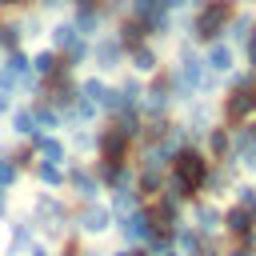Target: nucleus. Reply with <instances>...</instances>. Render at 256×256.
I'll return each instance as SVG.
<instances>
[{"mask_svg":"<svg viewBox=\"0 0 256 256\" xmlns=\"http://www.w3.org/2000/svg\"><path fill=\"white\" fill-rule=\"evenodd\" d=\"M128 148H132V136H128L120 124H108V128L96 136V152H100V160H108V164H128Z\"/></svg>","mask_w":256,"mask_h":256,"instance_id":"obj_3","label":"nucleus"},{"mask_svg":"<svg viewBox=\"0 0 256 256\" xmlns=\"http://www.w3.org/2000/svg\"><path fill=\"white\" fill-rule=\"evenodd\" d=\"M208 172H212V168H208V156H204L200 148H188V144H184V148L172 156V164H168V180H164L168 188H164V192L176 196V200H188V196H196V192L208 184Z\"/></svg>","mask_w":256,"mask_h":256,"instance_id":"obj_1","label":"nucleus"},{"mask_svg":"<svg viewBox=\"0 0 256 256\" xmlns=\"http://www.w3.org/2000/svg\"><path fill=\"white\" fill-rule=\"evenodd\" d=\"M80 40H84V36L76 32V24H72V20L52 24V48H56V52H68V48H72V44H80Z\"/></svg>","mask_w":256,"mask_h":256,"instance_id":"obj_16","label":"nucleus"},{"mask_svg":"<svg viewBox=\"0 0 256 256\" xmlns=\"http://www.w3.org/2000/svg\"><path fill=\"white\" fill-rule=\"evenodd\" d=\"M96 180L108 184V188H120V184H128V164H108V160H100Z\"/></svg>","mask_w":256,"mask_h":256,"instance_id":"obj_21","label":"nucleus"},{"mask_svg":"<svg viewBox=\"0 0 256 256\" xmlns=\"http://www.w3.org/2000/svg\"><path fill=\"white\" fill-rule=\"evenodd\" d=\"M64 256H76V252H64Z\"/></svg>","mask_w":256,"mask_h":256,"instance_id":"obj_42","label":"nucleus"},{"mask_svg":"<svg viewBox=\"0 0 256 256\" xmlns=\"http://www.w3.org/2000/svg\"><path fill=\"white\" fill-rule=\"evenodd\" d=\"M220 220H224V212H216V208H212V204H204V200H200V204H196V212H192V228H196L204 240H212V236L220 232Z\"/></svg>","mask_w":256,"mask_h":256,"instance_id":"obj_11","label":"nucleus"},{"mask_svg":"<svg viewBox=\"0 0 256 256\" xmlns=\"http://www.w3.org/2000/svg\"><path fill=\"white\" fill-rule=\"evenodd\" d=\"M0 68H4V64H0Z\"/></svg>","mask_w":256,"mask_h":256,"instance_id":"obj_43","label":"nucleus"},{"mask_svg":"<svg viewBox=\"0 0 256 256\" xmlns=\"http://www.w3.org/2000/svg\"><path fill=\"white\" fill-rule=\"evenodd\" d=\"M68 184L76 188V196H80L84 204L100 196V180H96V176H92L88 168H72V172H68Z\"/></svg>","mask_w":256,"mask_h":256,"instance_id":"obj_14","label":"nucleus"},{"mask_svg":"<svg viewBox=\"0 0 256 256\" xmlns=\"http://www.w3.org/2000/svg\"><path fill=\"white\" fill-rule=\"evenodd\" d=\"M208 152H212V160H228V152H232L228 128H208Z\"/></svg>","mask_w":256,"mask_h":256,"instance_id":"obj_23","label":"nucleus"},{"mask_svg":"<svg viewBox=\"0 0 256 256\" xmlns=\"http://www.w3.org/2000/svg\"><path fill=\"white\" fill-rule=\"evenodd\" d=\"M28 256H52V252H44V248H32V252H28Z\"/></svg>","mask_w":256,"mask_h":256,"instance_id":"obj_40","label":"nucleus"},{"mask_svg":"<svg viewBox=\"0 0 256 256\" xmlns=\"http://www.w3.org/2000/svg\"><path fill=\"white\" fill-rule=\"evenodd\" d=\"M128 60H132V68H136L140 76H152V72H156V52H152L148 44H136V48H128Z\"/></svg>","mask_w":256,"mask_h":256,"instance_id":"obj_20","label":"nucleus"},{"mask_svg":"<svg viewBox=\"0 0 256 256\" xmlns=\"http://www.w3.org/2000/svg\"><path fill=\"white\" fill-rule=\"evenodd\" d=\"M156 256H180V252H176V248H160Z\"/></svg>","mask_w":256,"mask_h":256,"instance_id":"obj_38","label":"nucleus"},{"mask_svg":"<svg viewBox=\"0 0 256 256\" xmlns=\"http://www.w3.org/2000/svg\"><path fill=\"white\" fill-rule=\"evenodd\" d=\"M116 36H120V44H124V48H136V44H144V36H148V24L132 16V20H124V24H120V32H116Z\"/></svg>","mask_w":256,"mask_h":256,"instance_id":"obj_19","label":"nucleus"},{"mask_svg":"<svg viewBox=\"0 0 256 256\" xmlns=\"http://www.w3.org/2000/svg\"><path fill=\"white\" fill-rule=\"evenodd\" d=\"M112 256H136V248H120V252H112Z\"/></svg>","mask_w":256,"mask_h":256,"instance_id":"obj_36","label":"nucleus"},{"mask_svg":"<svg viewBox=\"0 0 256 256\" xmlns=\"http://www.w3.org/2000/svg\"><path fill=\"white\" fill-rule=\"evenodd\" d=\"M8 132L12 136H24V140H32L40 128H36V116H32V108H12V116H8Z\"/></svg>","mask_w":256,"mask_h":256,"instance_id":"obj_15","label":"nucleus"},{"mask_svg":"<svg viewBox=\"0 0 256 256\" xmlns=\"http://www.w3.org/2000/svg\"><path fill=\"white\" fill-rule=\"evenodd\" d=\"M28 0H0V8H24Z\"/></svg>","mask_w":256,"mask_h":256,"instance_id":"obj_34","label":"nucleus"},{"mask_svg":"<svg viewBox=\"0 0 256 256\" xmlns=\"http://www.w3.org/2000/svg\"><path fill=\"white\" fill-rule=\"evenodd\" d=\"M28 252H32V228L16 224L12 236H8V256H28Z\"/></svg>","mask_w":256,"mask_h":256,"instance_id":"obj_24","label":"nucleus"},{"mask_svg":"<svg viewBox=\"0 0 256 256\" xmlns=\"http://www.w3.org/2000/svg\"><path fill=\"white\" fill-rule=\"evenodd\" d=\"M100 16H104V8H76L72 24H76V32L88 40V36H96V28H100Z\"/></svg>","mask_w":256,"mask_h":256,"instance_id":"obj_17","label":"nucleus"},{"mask_svg":"<svg viewBox=\"0 0 256 256\" xmlns=\"http://www.w3.org/2000/svg\"><path fill=\"white\" fill-rule=\"evenodd\" d=\"M236 204L256 216V188H252V184H240V188H236Z\"/></svg>","mask_w":256,"mask_h":256,"instance_id":"obj_29","label":"nucleus"},{"mask_svg":"<svg viewBox=\"0 0 256 256\" xmlns=\"http://www.w3.org/2000/svg\"><path fill=\"white\" fill-rule=\"evenodd\" d=\"M160 188H164V172H160V168H140V176H136L140 200H144V196H156Z\"/></svg>","mask_w":256,"mask_h":256,"instance_id":"obj_22","label":"nucleus"},{"mask_svg":"<svg viewBox=\"0 0 256 256\" xmlns=\"http://www.w3.org/2000/svg\"><path fill=\"white\" fill-rule=\"evenodd\" d=\"M36 180L40 184H52V188H60V184H68V168L64 164H36Z\"/></svg>","mask_w":256,"mask_h":256,"instance_id":"obj_25","label":"nucleus"},{"mask_svg":"<svg viewBox=\"0 0 256 256\" xmlns=\"http://www.w3.org/2000/svg\"><path fill=\"white\" fill-rule=\"evenodd\" d=\"M236 16V4L232 0H200V12H196V20H192V36L196 40H216L224 28H228V20Z\"/></svg>","mask_w":256,"mask_h":256,"instance_id":"obj_2","label":"nucleus"},{"mask_svg":"<svg viewBox=\"0 0 256 256\" xmlns=\"http://www.w3.org/2000/svg\"><path fill=\"white\" fill-rule=\"evenodd\" d=\"M56 4H64V0H40V8H56Z\"/></svg>","mask_w":256,"mask_h":256,"instance_id":"obj_37","label":"nucleus"},{"mask_svg":"<svg viewBox=\"0 0 256 256\" xmlns=\"http://www.w3.org/2000/svg\"><path fill=\"white\" fill-rule=\"evenodd\" d=\"M236 160H240L248 172H256V144H244V148H236Z\"/></svg>","mask_w":256,"mask_h":256,"instance_id":"obj_30","label":"nucleus"},{"mask_svg":"<svg viewBox=\"0 0 256 256\" xmlns=\"http://www.w3.org/2000/svg\"><path fill=\"white\" fill-rule=\"evenodd\" d=\"M244 128H248V136H252V144H256V120H252V124H244Z\"/></svg>","mask_w":256,"mask_h":256,"instance_id":"obj_39","label":"nucleus"},{"mask_svg":"<svg viewBox=\"0 0 256 256\" xmlns=\"http://www.w3.org/2000/svg\"><path fill=\"white\" fill-rule=\"evenodd\" d=\"M204 64H208L216 76H224V72H232V64H236V48L224 44V40H208V48H204Z\"/></svg>","mask_w":256,"mask_h":256,"instance_id":"obj_9","label":"nucleus"},{"mask_svg":"<svg viewBox=\"0 0 256 256\" xmlns=\"http://www.w3.org/2000/svg\"><path fill=\"white\" fill-rule=\"evenodd\" d=\"M4 212H8V188L0 184V216H4Z\"/></svg>","mask_w":256,"mask_h":256,"instance_id":"obj_32","label":"nucleus"},{"mask_svg":"<svg viewBox=\"0 0 256 256\" xmlns=\"http://www.w3.org/2000/svg\"><path fill=\"white\" fill-rule=\"evenodd\" d=\"M124 52H128V48L120 44V36H104V40H96V48H92V60H96L100 68H116Z\"/></svg>","mask_w":256,"mask_h":256,"instance_id":"obj_12","label":"nucleus"},{"mask_svg":"<svg viewBox=\"0 0 256 256\" xmlns=\"http://www.w3.org/2000/svg\"><path fill=\"white\" fill-rule=\"evenodd\" d=\"M32 72L48 80V76H60V72H68V68H64V56H60L56 48H44V52L32 56Z\"/></svg>","mask_w":256,"mask_h":256,"instance_id":"obj_13","label":"nucleus"},{"mask_svg":"<svg viewBox=\"0 0 256 256\" xmlns=\"http://www.w3.org/2000/svg\"><path fill=\"white\" fill-rule=\"evenodd\" d=\"M220 228H224L228 236H236V240H248V236L256 232V216H252L248 208H240V204H232V208L224 212V220H220Z\"/></svg>","mask_w":256,"mask_h":256,"instance_id":"obj_8","label":"nucleus"},{"mask_svg":"<svg viewBox=\"0 0 256 256\" xmlns=\"http://www.w3.org/2000/svg\"><path fill=\"white\" fill-rule=\"evenodd\" d=\"M32 116H36V128H60V112L48 104V100H40V104H32Z\"/></svg>","mask_w":256,"mask_h":256,"instance_id":"obj_26","label":"nucleus"},{"mask_svg":"<svg viewBox=\"0 0 256 256\" xmlns=\"http://www.w3.org/2000/svg\"><path fill=\"white\" fill-rule=\"evenodd\" d=\"M252 28H256L252 12H240V16H232V20H228V28H224V32H228V44H232V48H236V44H244Z\"/></svg>","mask_w":256,"mask_h":256,"instance_id":"obj_18","label":"nucleus"},{"mask_svg":"<svg viewBox=\"0 0 256 256\" xmlns=\"http://www.w3.org/2000/svg\"><path fill=\"white\" fill-rule=\"evenodd\" d=\"M240 48H244V56H248V68H256V28L248 32V40H244Z\"/></svg>","mask_w":256,"mask_h":256,"instance_id":"obj_31","label":"nucleus"},{"mask_svg":"<svg viewBox=\"0 0 256 256\" xmlns=\"http://www.w3.org/2000/svg\"><path fill=\"white\" fill-rule=\"evenodd\" d=\"M36 224L40 228H48V236H60L64 232V224H68V208L56 200V196H36Z\"/></svg>","mask_w":256,"mask_h":256,"instance_id":"obj_4","label":"nucleus"},{"mask_svg":"<svg viewBox=\"0 0 256 256\" xmlns=\"http://www.w3.org/2000/svg\"><path fill=\"white\" fill-rule=\"evenodd\" d=\"M32 152H40L44 164H64V160H68V148H64L56 136H48V132H36V136H32Z\"/></svg>","mask_w":256,"mask_h":256,"instance_id":"obj_10","label":"nucleus"},{"mask_svg":"<svg viewBox=\"0 0 256 256\" xmlns=\"http://www.w3.org/2000/svg\"><path fill=\"white\" fill-rule=\"evenodd\" d=\"M228 256H256V252H252V248H240V244H236V248H232Z\"/></svg>","mask_w":256,"mask_h":256,"instance_id":"obj_33","label":"nucleus"},{"mask_svg":"<svg viewBox=\"0 0 256 256\" xmlns=\"http://www.w3.org/2000/svg\"><path fill=\"white\" fill-rule=\"evenodd\" d=\"M0 112H8V92L0 88Z\"/></svg>","mask_w":256,"mask_h":256,"instance_id":"obj_35","label":"nucleus"},{"mask_svg":"<svg viewBox=\"0 0 256 256\" xmlns=\"http://www.w3.org/2000/svg\"><path fill=\"white\" fill-rule=\"evenodd\" d=\"M16 180H20V164H16L12 156H0V184H4V188H12Z\"/></svg>","mask_w":256,"mask_h":256,"instance_id":"obj_27","label":"nucleus"},{"mask_svg":"<svg viewBox=\"0 0 256 256\" xmlns=\"http://www.w3.org/2000/svg\"><path fill=\"white\" fill-rule=\"evenodd\" d=\"M0 48H8V52L20 48V28L16 24H0Z\"/></svg>","mask_w":256,"mask_h":256,"instance_id":"obj_28","label":"nucleus"},{"mask_svg":"<svg viewBox=\"0 0 256 256\" xmlns=\"http://www.w3.org/2000/svg\"><path fill=\"white\" fill-rule=\"evenodd\" d=\"M252 252H256V240H252Z\"/></svg>","mask_w":256,"mask_h":256,"instance_id":"obj_41","label":"nucleus"},{"mask_svg":"<svg viewBox=\"0 0 256 256\" xmlns=\"http://www.w3.org/2000/svg\"><path fill=\"white\" fill-rule=\"evenodd\" d=\"M116 228H120V236H124V240H132V244H148V240H152V232H156V224H152V212H148V208H136L132 216L116 220Z\"/></svg>","mask_w":256,"mask_h":256,"instance_id":"obj_5","label":"nucleus"},{"mask_svg":"<svg viewBox=\"0 0 256 256\" xmlns=\"http://www.w3.org/2000/svg\"><path fill=\"white\" fill-rule=\"evenodd\" d=\"M252 112H256V92H252V88H232V96H228V104H224L228 124H244Z\"/></svg>","mask_w":256,"mask_h":256,"instance_id":"obj_7","label":"nucleus"},{"mask_svg":"<svg viewBox=\"0 0 256 256\" xmlns=\"http://www.w3.org/2000/svg\"><path fill=\"white\" fill-rule=\"evenodd\" d=\"M108 224H112V208L108 204H96V200H88L80 208V216H76V228L84 236H100V232H108Z\"/></svg>","mask_w":256,"mask_h":256,"instance_id":"obj_6","label":"nucleus"}]
</instances>
